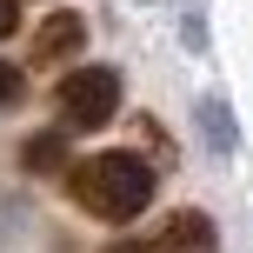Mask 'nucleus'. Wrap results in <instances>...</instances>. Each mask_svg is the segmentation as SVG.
<instances>
[{"label": "nucleus", "instance_id": "1", "mask_svg": "<svg viewBox=\"0 0 253 253\" xmlns=\"http://www.w3.org/2000/svg\"><path fill=\"white\" fill-rule=\"evenodd\" d=\"M67 193L74 207H87L93 220H140L153 200V167L140 153H87V160L67 167Z\"/></svg>", "mask_w": 253, "mask_h": 253}, {"label": "nucleus", "instance_id": "2", "mask_svg": "<svg viewBox=\"0 0 253 253\" xmlns=\"http://www.w3.org/2000/svg\"><path fill=\"white\" fill-rule=\"evenodd\" d=\"M60 114L67 126H107L120 114V74L114 67H74L60 80Z\"/></svg>", "mask_w": 253, "mask_h": 253}, {"label": "nucleus", "instance_id": "3", "mask_svg": "<svg viewBox=\"0 0 253 253\" xmlns=\"http://www.w3.org/2000/svg\"><path fill=\"white\" fill-rule=\"evenodd\" d=\"M153 247H160V253H220V233H213V220H207V213H193V207H187V213H173L160 233H153Z\"/></svg>", "mask_w": 253, "mask_h": 253}, {"label": "nucleus", "instance_id": "4", "mask_svg": "<svg viewBox=\"0 0 253 253\" xmlns=\"http://www.w3.org/2000/svg\"><path fill=\"white\" fill-rule=\"evenodd\" d=\"M80 40H87V20L80 13H47L34 34V60H60V53H74Z\"/></svg>", "mask_w": 253, "mask_h": 253}, {"label": "nucleus", "instance_id": "5", "mask_svg": "<svg viewBox=\"0 0 253 253\" xmlns=\"http://www.w3.org/2000/svg\"><path fill=\"white\" fill-rule=\"evenodd\" d=\"M20 167H27V173H60V167H67V140L60 133H27Z\"/></svg>", "mask_w": 253, "mask_h": 253}, {"label": "nucleus", "instance_id": "6", "mask_svg": "<svg viewBox=\"0 0 253 253\" xmlns=\"http://www.w3.org/2000/svg\"><path fill=\"white\" fill-rule=\"evenodd\" d=\"M200 126H207V147L213 153H233V114H227V100H200Z\"/></svg>", "mask_w": 253, "mask_h": 253}, {"label": "nucleus", "instance_id": "7", "mask_svg": "<svg viewBox=\"0 0 253 253\" xmlns=\"http://www.w3.org/2000/svg\"><path fill=\"white\" fill-rule=\"evenodd\" d=\"M20 93H27V74L0 60V114H7V107H20Z\"/></svg>", "mask_w": 253, "mask_h": 253}, {"label": "nucleus", "instance_id": "8", "mask_svg": "<svg viewBox=\"0 0 253 253\" xmlns=\"http://www.w3.org/2000/svg\"><path fill=\"white\" fill-rule=\"evenodd\" d=\"M13 27H20V7H13V0H0V40H7Z\"/></svg>", "mask_w": 253, "mask_h": 253}, {"label": "nucleus", "instance_id": "9", "mask_svg": "<svg viewBox=\"0 0 253 253\" xmlns=\"http://www.w3.org/2000/svg\"><path fill=\"white\" fill-rule=\"evenodd\" d=\"M107 253H160L153 240H120V247H107Z\"/></svg>", "mask_w": 253, "mask_h": 253}]
</instances>
